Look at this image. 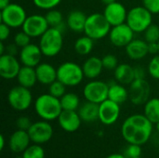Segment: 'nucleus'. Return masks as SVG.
<instances>
[{
	"label": "nucleus",
	"instance_id": "nucleus-32",
	"mask_svg": "<svg viewBox=\"0 0 159 158\" xmlns=\"http://www.w3.org/2000/svg\"><path fill=\"white\" fill-rule=\"evenodd\" d=\"M46 20L49 25V27H57L59 24H61L63 21V16L62 13L55 8L48 10V12L45 15Z\"/></svg>",
	"mask_w": 159,
	"mask_h": 158
},
{
	"label": "nucleus",
	"instance_id": "nucleus-40",
	"mask_svg": "<svg viewBox=\"0 0 159 158\" xmlns=\"http://www.w3.org/2000/svg\"><path fill=\"white\" fill-rule=\"evenodd\" d=\"M32 124H33V122L26 115L20 116L17 119V121H16V127H17V129H21V130H25V131H28V129H30V127L32 126Z\"/></svg>",
	"mask_w": 159,
	"mask_h": 158
},
{
	"label": "nucleus",
	"instance_id": "nucleus-50",
	"mask_svg": "<svg viewBox=\"0 0 159 158\" xmlns=\"http://www.w3.org/2000/svg\"><path fill=\"white\" fill-rule=\"evenodd\" d=\"M101 1H102V4H104L105 6H107V5H110V4H112V3L116 2V0H101Z\"/></svg>",
	"mask_w": 159,
	"mask_h": 158
},
{
	"label": "nucleus",
	"instance_id": "nucleus-16",
	"mask_svg": "<svg viewBox=\"0 0 159 158\" xmlns=\"http://www.w3.org/2000/svg\"><path fill=\"white\" fill-rule=\"evenodd\" d=\"M103 15L105 16L106 20L113 27L126 22L128 11L123 4L116 1L110 5L105 6Z\"/></svg>",
	"mask_w": 159,
	"mask_h": 158
},
{
	"label": "nucleus",
	"instance_id": "nucleus-4",
	"mask_svg": "<svg viewBox=\"0 0 159 158\" xmlns=\"http://www.w3.org/2000/svg\"><path fill=\"white\" fill-rule=\"evenodd\" d=\"M111 28L103 13H92L87 18L84 33L94 41L101 40L109 34Z\"/></svg>",
	"mask_w": 159,
	"mask_h": 158
},
{
	"label": "nucleus",
	"instance_id": "nucleus-17",
	"mask_svg": "<svg viewBox=\"0 0 159 158\" xmlns=\"http://www.w3.org/2000/svg\"><path fill=\"white\" fill-rule=\"evenodd\" d=\"M42 56L43 54L39 46L31 43L28 46L20 48L19 60L22 65L35 68L40 63Z\"/></svg>",
	"mask_w": 159,
	"mask_h": 158
},
{
	"label": "nucleus",
	"instance_id": "nucleus-26",
	"mask_svg": "<svg viewBox=\"0 0 159 158\" xmlns=\"http://www.w3.org/2000/svg\"><path fill=\"white\" fill-rule=\"evenodd\" d=\"M17 80L20 86L27 88H33L36 84V82H38L35 68L22 65L17 75Z\"/></svg>",
	"mask_w": 159,
	"mask_h": 158
},
{
	"label": "nucleus",
	"instance_id": "nucleus-3",
	"mask_svg": "<svg viewBox=\"0 0 159 158\" xmlns=\"http://www.w3.org/2000/svg\"><path fill=\"white\" fill-rule=\"evenodd\" d=\"M39 47L43 56L52 58L57 56L63 46V34L55 27H49L40 37Z\"/></svg>",
	"mask_w": 159,
	"mask_h": 158
},
{
	"label": "nucleus",
	"instance_id": "nucleus-28",
	"mask_svg": "<svg viewBox=\"0 0 159 158\" xmlns=\"http://www.w3.org/2000/svg\"><path fill=\"white\" fill-rule=\"evenodd\" d=\"M143 115L153 123L157 124L159 121V98H152L144 104Z\"/></svg>",
	"mask_w": 159,
	"mask_h": 158
},
{
	"label": "nucleus",
	"instance_id": "nucleus-46",
	"mask_svg": "<svg viewBox=\"0 0 159 158\" xmlns=\"http://www.w3.org/2000/svg\"><path fill=\"white\" fill-rule=\"evenodd\" d=\"M5 146H6V139L4 135H1L0 136V151H3Z\"/></svg>",
	"mask_w": 159,
	"mask_h": 158
},
{
	"label": "nucleus",
	"instance_id": "nucleus-41",
	"mask_svg": "<svg viewBox=\"0 0 159 158\" xmlns=\"http://www.w3.org/2000/svg\"><path fill=\"white\" fill-rule=\"evenodd\" d=\"M143 6L152 14H159V0H143Z\"/></svg>",
	"mask_w": 159,
	"mask_h": 158
},
{
	"label": "nucleus",
	"instance_id": "nucleus-15",
	"mask_svg": "<svg viewBox=\"0 0 159 158\" xmlns=\"http://www.w3.org/2000/svg\"><path fill=\"white\" fill-rule=\"evenodd\" d=\"M20 60L16 56L9 54L0 55V76L7 80L17 78V75L21 68Z\"/></svg>",
	"mask_w": 159,
	"mask_h": 158
},
{
	"label": "nucleus",
	"instance_id": "nucleus-18",
	"mask_svg": "<svg viewBox=\"0 0 159 158\" xmlns=\"http://www.w3.org/2000/svg\"><path fill=\"white\" fill-rule=\"evenodd\" d=\"M57 120L61 129L69 133L78 130L81 126V123L83 122L77 111H65V110H62L61 114L60 115Z\"/></svg>",
	"mask_w": 159,
	"mask_h": 158
},
{
	"label": "nucleus",
	"instance_id": "nucleus-36",
	"mask_svg": "<svg viewBox=\"0 0 159 158\" xmlns=\"http://www.w3.org/2000/svg\"><path fill=\"white\" fill-rule=\"evenodd\" d=\"M103 68L109 71H115L116 68L119 65L117 58L113 54H106L102 58Z\"/></svg>",
	"mask_w": 159,
	"mask_h": 158
},
{
	"label": "nucleus",
	"instance_id": "nucleus-33",
	"mask_svg": "<svg viewBox=\"0 0 159 158\" xmlns=\"http://www.w3.org/2000/svg\"><path fill=\"white\" fill-rule=\"evenodd\" d=\"M48 93L58 99H61L66 93V86L57 79L48 86Z\"/></svg>",
	"mask_w": 159,
	"mask_h": 158
},
{
	"label": "nucleus",
	"instance_id": "nucleus-11",
	"mask_svg": "<svg viewBox=\"0 0 159 158\" xmlns=\"http://www.w3.org/2000/svg\"><path fill=\"white\" fill-rule=\"evenodd\" d=\"M151 93V87L147 80L135 79L129 88V96L131 103L134 105H144L149 100Z\"/></svg>",
	"mask_w": 159,
	"mask_h": 158
},
{
	"label": "nucleus",
	"instance_id": "nucleus-45",
	"mask_svg": "<svg viewBox=\"0 0 159 158\" xmlns=\"http://www.w3.org/2000/svg\"><path fill=\"white\" fill-rule=\"evenodd\" d=\"M148 50H149V54H153V55L158 54L157 43H148Z\"/></svg>",
	"mask_w": 159,
	"mask_h": 158
},
{
	"label": "nucleus",
	"instance_id": "nucleus-9",
	"mask_svg": "<svg viewBox=\"0 0 159 158\" xmlns=\"http://www.w3.org/2000/svg\"><path fill=\"white\" fill-rule=\"evenodd\" d=\"M109 85L101 80H95L86 84L83 89V95L88 102L97 104L102 103L108 99Z\"/></svg>",
	"mask_w": 159,
	"mask_h": 158
},
{
	"label": "nucleus",
	"instance_id": "nucleus-54",
	"mask_svg": "<svg viewBox=\"0 0 159 158\" xmlns=\"http://www.w3.org/2000/svg\"><path fill=\"white\" fill-rule=\"evenodd\" d=\"M137 158H143V157H142V156H140V157H137Z\"/></svg>",
	"mask_w": 159,
	"mask_h": 158
},
{
	"label": "nucleus",
	"instance_id": "nucleus-53",
	"mask_svg": "<svg viewBox=\"0 0 159 158\" xmlns=\"http://www.w3.org/2000/svg\"><path fill=\"white\" fill-rule=\"evenodd\" d=\"M157 45H158V54H159V40H158V42H157Z\"/></svg>",
	"mask_w": 159,
	"mask_h": 158
},
{
	"label": "nucleus",
	"instance_id": "nucleus-12",
	"mask_svg": "<svg viewBox=\"0 0 159 158\" xmlns=\"http://www.w3.org/2000/svg\"><path fill=\"white\" fill-rule=\"evenodd\" d=\"M21 28L32 38H35L41 37L49 28V25L46 20L45 15L43 16L40 14H33L26 18Z\"/></svg>",
	"mask_w": 159,
	"mask_h": 158
},
{
	"label": "nucleus",
	"instance_id": "nucleus-10",
	"mask_svg": "<svg viewBox=\"0 0 159 158\" xmlns=\"http://www.w3.org/2000/svg\"><path fill=\"white\" fill-rule=\"evenodd\" d=\"M28 134L32 142L42 145L52 139L53 128L49 121L42 119L32 124V126L28 129Z\"/></svg>",
	"mask_w": 159,
	"mask_h": 158
},
{
	"label": "nucleus",
	"instance_id": "nucleus-43",
	"mask_svg": "<svg viewBox=\"0 0 159 158\" xmlns=\"http://www.w3.org/2000/svg\"><path fill=\"white\" fill-rule=\"evenodd\" d=\"M20 50V48L15 43L9 44V45H7L6 47V53L7 54H9V55H12V56H16L17 54L19 55Z\"/></svg>",
	"mask_w": 159,
	"mask_h": 158
},
{
	"label": "nucleus",
	"instance_id": "nucleus-23",
	"mask_svg": "<svg viewBox=\"0 0 159 158\" xmlns=\"http://www.w3.org/2000/svg\"><path fill=\"white\" fill-rule=\"evenodd\" d=\"M87 18L88 16L83 11L78 9L72 10L69 12L66 19L67 27L75 33H82L85 29Z\"/></svg>",
	"mask_w": 159,
	"mask_h": 158
},
{
	"label": "nucleus",
	"instance_id": "nucleus-44",
	"mask_svg": "<svg viewBox=\"0 0 159 158\" xmlns=\"http://www.w3.org/2000/svg\"><path fill=\"white\" fill-rule=\"evenodd\" d=\"M145 70L142 66H136L134 67V75L135 79H144L145 78Z\"/></svg>",
	"mask_w": 159,
	"mask_h": 158
},
{
	"label": "nucleus",
	"instance_id": "nucleus-48",
	"mask_svg": "<svg viewBox=\"0 0 159 158\" xmlns=\"http://www.w3.org/2000/svg\"><path fill=\"white\" fill-rule=\"evenodd\" d=\"M105 158H127L123 154H112L108 156H106Z\"/></svg>",
	"mask_w": 159,
	"mask_h": 158
},
{
	"label": "nucleus",
	"instance_id": "nucleus-30",
	"mask_svg": "<svg viewBox=\"0 0 159 158\" xmlns=\"http://www.w3.org/2000/svg\"><path fill=\"white\" fill-rule=\"evenodd\" d=\"M60 101L62 110L65 111H77L80 107V99L78 95L73 92H66Z\"/></svg>",
	"mask_w": 159,
	"mask_h": 158
},
{
	"label": "nucleus",
	"instance_id": "nucleus-19",
	"mask_svg": "<svg viewBox=\"0 0 159 158\" xmlns=\"http://www.w3.org/2000/svg\"><path fill=\"white\" fill-rule=\"evenodd\" d=\"M31 142L28 131L17 129L8 139V147L15 154H22L30 146Z\"/></svg>",
	"mask_w": 159,
	"mask_h": 158
},
{
	"label": "nucleus",
	"instance_id": "nucleus-2",
	"mask_svg": "<svg viewBox=\"0 0 159 158\" xmlns=\"http://www.w3.org/2000/svg\"><path fill=\"white\" fill-rule=\"evenodd\" d=\"M34 106L36 115L41 119L49 122L58 119L62 112L60 99L52 96L49 93L38 96Z\"/></svg>",
	"mask_w": 159,
	"mask_h": 158
},
{
	"label": "nucleus",
	"instance_id": "nucleus-38",
	"mask_svg": "<svg viewBox=\"0 0 159 158\" xmlns=\"http://www.w3.org/2000/svg\"><path fill=\"white\" fill-rule=\"evenodd\" d=\"M148 72L151 77L159 80V54L155 55L148 64Z\"/></svg>",
	"mask_w": 159,
	"mask_h": 158
},
{
	"label": "nucleus",
	"instance_id": "nucleus-27",
	"mask_svg": "<svg viewBox=\"0 0 159 158\" xmlns=\"http://www.w3.org/2000/svg\"><path fill=\"white\" fill-rule=\"evenodd\" d=\"M129 98V90L125 88V85H122L116 81L109 85V91H108L109 100L118 104H122L126 102Z\"/></svg>",
	"mask_w": 159,
	"mask_h": 158
},
{
	"label": "nucleus",
	"instance_id": "nucleus-34",
	"mask_svg": "<svg viewBox=\"0 0 159 158\" xmlns=\"http://www.w3.org/2000/svg\"><path fill=\"white\" fill-rule=\"evenodd\" d=\"M144 40L147 43H157L159 40V26L152 23L144 31Z\"/></svg>",
	"mask_w": 159,
	"mask_h": 158
},
{
	"label": "nucleus",
	"instance_id": "nucleus-51",
	"mask_svg": "<svg viewBox=\"0 0 159 158\" xmlns=\"http://www.w3.org/2000/svg\"><path fill=\"white\" fill-rule=\"evenodd\" d=\"M156 125V128H157V132L159 133V121L157 123V124H155Z\"/></svg>",
	"mask_w": 159,
	"mask_h": 158
},
{
	"label": "nucleus",
	"instance_id": "nucleus-14",
	"mask_svg": "<svg viewBox=\"0 0 159 158\" xmlns=\"http://www.w3.org/2000/svg\"><path fill=\"white\" fill-rule=\"evenodd\" d=\"M120 116V104L107 99L99 104V120L105 126L114 125Z\"/></svg>",
	"mask_w": 159,
	"mask_h": 158
},
{
	"label": "nucleus",
	"instance_id": "nucleus-47",
	"mask_svg": "<svg viewBox=\"0 0 159 158\" xmlns=\"http://www.w3.org/2000/svg\"><path fill=\"white\" fill-rule=\"evenodd\" d=\"M10 4V0H0V9L5 8Z\"/></svg>",
	"mask_w": 159,
	"mask_h": 158
},
{
	"label": "nucleus",
	"instance_id": "nucleus-52",
	"mask_svg": "<svg viewBox=\"0 0 159 158\" xmlns=\"http://www.w3.org/2000/svg\"><path fill=\"white\" fill-rule=\"evenodd\" d=\"M15 158H23V157H22V156H17V157H15Z\"/></svg>",
	"mask_w": 159,
	"mask_h": 158
},
{
	"label": "nucleus",
	"instance_id": "nucleus-21",
	"mask_svg": "<svg viewBox=\"0 0 159 158\" xmlns=\"http://www.w3.org/2000/svg\"><path fill=\"white\" fill-rule=\"evenodd\" d=\"M37 81L46 86H49L51 83L57 80V69L48 62H40L35 67Z\"/></svg>",
	"mask_w": 159,
	"mask_h": 158
},
{
	"label": "nucleus",
	"instance_id": "nucleus-13",
	"mask_svg": "<svg viewBox=\"0 0 159 158\" xmlns=\"http://www.w3.org/2000/svg\"><path fill=\"white\" fill-rule=\"evenodd\" d=\"M133 30L127 24V22L113 26L109 33L110 42L117 47H126L134 39Z\"/></svg>",
	"mask_w": 159,
	"mask_h": 158
},
{
	"label": "nucleus",
	"instance_id": "nucleus-39",
	"mask_svg": "<svg viewBox=\"0 0 159 158\" xmlns=\"http://www.w3.org/2000/svg\"><path fill=\"white\" fill-rule=\"evenodd\" d=\"M61 2V0H33V3L36 7L45 10L55 8Z\"/></svg>",
	"mask_w": 159,
	"mask_h": 158
},
{
	"label": "nucleus",
	"instance_id": "nucleus-42",
	"mask_svg": "<svg viewBox=\"0 0 159 158\" xmlns=\"http://www.w3.org/2000/svg\"><path fill=\"white\" fill-rule=\"evenodd\" d=\"M10 29L11 28L9 26L1 22V24H0V40L1 41L4 42L8 38V36L10 34Z\"/></svg>",
	"mask_w": 159,
	"mask_h": 158
},
{
	"label": "nucleus",
	"instance_id": "nucleus-1",
	"mask_svg": "<svg viewBox=\"0 0 159 158\" xmlns=\"http://www.w3.org/2000/svg\"><path fill=\"white\" fill-rule=\"evenodd\" d=\"M153 125L144 115H131L123 122L121 135L128 143L143 145L152 136Z\"/></svg>",
	"mask_w": 159,
	"mask_h": 158
},
{
	"label": "nucleus",
	"instance_id": "nucleus-37",
	"mask_svg": "<svg viewBox=\"0 0 159 158\" xmlns=\"http://www.w3.org/2000/svg\"><path fill=\"white\" fill-rule=\"evenodd\" d=\"M31 38L32 37L22 30L20 32H18L15 34V36H14V43L20 48H22V47L28 46L29 44H31Z\"/></svg>",
	"mask_w": 159,
	"mask_h": 158
},
{
	"label": "nucleus",
	"instance_id": "nucleus-7",
	"mask_svg": "<svg viewBox=\"0 0 159 158\" xmlns=\"http://www.w3.org/2000/svg\"><path fill=\"white\" fill-rule=\"evenodd\" d=\"M7 102L12 109L19 112L26 111L33 102V95L30 88L22 86L13 87L7 94Z\"/></svg>",
	"mask_w": 159,
	"mask_h": 158
},
{
	"label": "nucleus",
	"instance_id": "nucleus-20",
	"mask_svg": "<svg viewBox=\"0 0 159 158\" xmlns=\"http://www.w3.org/2000/svg\"><path fill=\"white\" fill-rule=\"evenodd\" d=\"M126 53L128 57L133 61H139L145 58L149 54L148 43L142 39H133L126 47Z\"/></svg>",
	"mask_w": 159,
	"mask_h": 158
},
{
	"label": "nucleus",
	"instance_id": "nucleus-25",
	"mask_svg": "<svg viewBox=\"0 0 159 158\" xmlns=\"http://www.w3.org/2000/svg\"><path fill=\"white\" fill-rule=\"evenodd\" d=\"M115 72L116 81L122 85H130L135 80L134 75V67H132L129 63H121L119 64Z\"/></svg>",
	"mask_w": 159,
	"mask_h": 158
},
{
	"label": "nucleus",
	"instance_id": "nucleus-29",
	"mask_svg": "<svg viewBox=\"0 0 159 158\" xmlns=\"http://www.w3.org/2000/svg\"><path fill=\"white\" fill-rule=\"evenodd\" d=\"M94 47V40L88 35H84L79 37L75 42V50L76 51L77 54L82 55V56H87L89 55Z\"/></svg>",
	"mask_w": 159,
	"mask_h": 158
},
{
	"label": "nucleus",
	"instance_id": "nucleus-6",
	"mask_svg": "<svg viewBox=\"0 0 159 158\" xmlns=\"http://www.w3.org/2000/svg\"><path fill=\"white\" fill-rule=\"evenodd\" d=\"M153 14L143 6L134 7L128 11L127 24L136 34L144 33V31L152 24Z\"/></svg>",
	"mask_w": 159,
	"mask_h": 158
},
{
	"label": "nucleus",
	"instance_id": "nucleus-24",
	"mask_svg": "<svg viewBox=\"0 0 159 158\" xmlns=\"http://www.w3.org/2000/svg\"><path fill=\"white\" fill-rule=\"evenodd\" d=\"M78 115L83 122L86 123H92L99 120V104L86 102L77 110Z\"/></svg>",
	"mask_w": 159,
	"mask_h": 158
},
{
	"label": "nucleus",
	"instance_id": "nucleus-49",
	"mask_svg": "<svg viewBox=\"0 0 159 158\" xmlns=\"http://www.w3.org/2000/svg\"><path fill=\"white\" fill-rule=\"evenodd\" d=\"M6 53V47L4 45V42L1 41L0 42V55H3Z\"/></svg>",
	"mask_w": 159,
	"mask_h": 158
},
{
	"label": "nucleus",
	"instance_id": "nucleus-35",
	"mask_svg": "<svg viewBox=\"0 0 159 158\" xmlns=\"http://www.w3.org/2000/svg\"><path fill=\"white\" fill-rule=\"evenodd\" d=\"M142 153H143L142 145L129 143L128 146L125 148L123 155L127 158H137L142 156Z\"/></svg>",
	"mask_w": 159,
	"mask_h": 158
},
{
	"label": "nucleus",
	"instance_id": "nucleus-31",
	"mask_svg": "<svg viewBox=\"0 0 159 158\" xmlns=\"http://www.w3.org/2000/svg\"><path fill=\"white\" fill-rule=\"evenodd\" d=\"M23 158H45L46 157V153L45 149L40 145L34 143L30 145L22 154Z\"/></svg>",
	"mask_w": 159,
	"mask_h": 158
},
{
	"label": "nucleus",
	"instance_id": "nucleus-5",
	"mask_svg": "<svg viewBox=\"0 0 159 158\" xmlns=\"http://www.w3.org/2000/svg\"><path fill=\"white\" fill-rule=\"evenodd\" d=\"M85 75L82 66L73 61H65L57 68V79L66 87H75L82 83Z\"/></svg>",
	"mask_w": 159,
	"mask_h": 158
},
{
	"label": "nucleus",
	"instance_id": "nucleus-8",
	"mask_svg": "<svg viewBox=\"0 0 159 158\" xmlns=\"http://www.w3.org/2000/svg\"><path fill=\"white\" fill-rule=\"evenodd\" d=\"M27 14L23 7L19 4L10 3L7 7L1 9V22L7 24L10 28H19L22 27Z\"/></svg>",
	"mask_w": 159,
	"mask_h": 158
},
{
	"label": "nucleus",
	"instance_id": "nucleus-22",
	"mask_svg": "<svg viewBox=\"0 0 159 158\" xmlns=\"http://www.w3.org/2000/svg\"><path fill=\"white\" fill-rule=\"evenodd\" d=\"M82 69L85 77L93 80L96 79L102 74L104 68L101 58L96 56H91L85 61Z\"/></svg>",
	"mask_w": 159,
	"mask_h": 158
}]
</instances>
